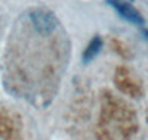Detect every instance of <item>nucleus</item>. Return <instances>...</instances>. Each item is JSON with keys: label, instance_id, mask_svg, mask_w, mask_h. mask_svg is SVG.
I'll return each instance as SVG.
<instances>
[{"label": "nucleus", "instance_id": "1", "mask_svg": "<svg viewBox=\"0 0 148 140\" xmlns=\"http://www.w3.org/2000/svg\"><path fill=\"white\" fill-rule=\"evenodd\" d=\"M28 16H30V21H31V25L34 27V30L42 35H51L59 27L58 18L51 10L34 9L31 10V14Z\"/></svg>", "mask_w": 148, "mask_h": 140}, {"label": "nucleus", "instance_id": "4", "mask_svg": "<svg viewBox=\"0 0 148 140\" xmlns=\"http://www.w3.org/2000/svg\"><path fill=\"white\" fill-rule=\"evenodd\" d=\"M144 35H145V39L148 40V30H145V31H144Z\"/></svg>", "mask_w": 148, "mask_h": 140}, {"label": "nucleus", "instance_id": "3", "mask_svg": "<svg viewBox=\"0 0 148 140\" xmlns=\"http://www.w3.org/2000/svg\"><path fill=\"white\" fill-rule=\"evenodd\" d=\"M102 47H104V40H102V37H101V35L92 37V40L88 43V46H86V49L83 50V53H82V60H83V63L92 62L98 55L101 53Z\"/></svg>", "mask_w": 148, "mask_h": 140}, {"label": "nucleus", "instance_id": "2", "mask_svg": "<svg viewBox=\"0 0 148 140\" xmlns=\"http://www.w3.org/2000/svg\"><path fill=\"white\" fill-rule=\"evenodd\" d=\"M107 3L125 21H127L133 25H144L145 24V19L139 14V10L136 7H133L130 3H127V0H107Z\"/></svg>", "mask_w": 148, "mask_h": 140}, {"label": "nucleus", "instance_id": "5", "mask_svg": "<svg viewBox=\"0 0 148 140\" xmlns=\"http://www.w3.org/2000/svg\"><path fill=\"white\" fill-rule=\"evenodd\" d=\"M127 2H132V0H127Z\"/></svg>", "mask_w": 148, "mask_h": 140}]
</instances>
